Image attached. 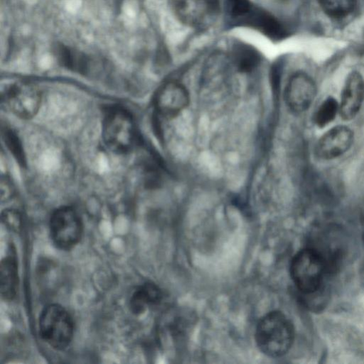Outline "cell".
Returning a JSON list of instances; mask_svg holds the SVG:
<instances>
[{"label":"cell","instance_id":"cell-8","mask_svg":"<svg viewBox=\"0 0 364 364\" xmlns=\"http://www.w3.org/2000/svg\"><path fill=\"white\" fill-rule=\"evenodd\" d=\"M316 93V87L311 77L304 73H297L289 79L284 92L288 107L294 112L300 113L311 105Z\"/></svg>","mask_w":364,"mask_h":364},{"label":"cell","instance_id":"cell-11","mask_svg":"<svg viewBox=\"0 0 364 364\" xmlns=\"http://www.w3.org/2000/svg\"><path fill=\"white\" fill-rule=\"evenodd\" d=\"M237 26L254 28L272 40H281L287 33L283 24L271 13L253 6Z\"/></svg>","mask_w":364,"mask_h":364},{"label":"cell","instance_id":"cell-16","mask_svg":"<svg viewBox=\"0 0 364 364\" xmlns=\"http://www.w3.org/2000/svg\"><path fill=\"white\" fill-rule=\"evenodd\" d=\"M55 53L63 66L80 73L87 72L89 60L84 54L63 45L57 46Z\"/></svg>","mask_w":364,"mask_h":364},{"label":"cell","instance_id":"cell-20","mask_svg":"<svg viewBox=\"0 0 364 364\" xmlns=\"http://www.w3.org/2000/svg\"><path fill=\"white\" fill-rule=\"evenodd\" d=\"M250 0H226V9L229 17L235 25L253 6Z\"/></svg>","mask_w":364,"mask_h":364},{"label":"cell","instance_id":"cell-1","mask_svg":"<svg viewBox=\"0 0 364 364\" xmlns=\"http://www.w3.org/2000/svg\"><path fill=\"white\" fill-rule=\"evenodd\" d=\"M294 337L291 321L278 311L269 312L258 322L255 339L259 350L265 355L277 358L290 349Z\"/></svg>","mask_w":364,"mask_h":364},{"label":"cell","instance_id":"cell-17","mask_svg":"<svg viewBox=\"0 0 364 364\" xmlns=\"http://www.w3.org/2000/svg\"><path fill=\"white\" fill-rule=\"evenodd\" d=\"M318 2L323 12L333 18L348 16L356 5V0H318Z\"/></svg>","mask_w":364,"mask_h":364},{"label":"cell","instance_id":"cell-21","mask_svg":"<svg viewBox=\"0 0 364 364\" xmlns=\"http://www.w3.org/2000/svg\"><path fill=\"white\" fill-rule=\"evenodd\" d=\"M1 220L5 226L12 230H18L21 226V216L14 209L4 210L1 213Z\"/></svg>","mask_w":364,"mask_h":364},{"label":"cell","instance_id":"cell-13","mask_svg":"<svg viewBox=\"0 0 364 364\" xmlns=\"http://www.w3.org/2000/svg\"><path fill=\"white\" fill-rule=\"evenodd\" d=\"M1 295L5 300H12L16 296L18 286V262L14 249L1 262Z\"/></svg>","mask_w":364,"mask_h":364},{"label":"cell","instance_id":"cell-3","mask_svg":"<svg viewBox=\"0 0 364 364\" xmlns=\"http://www.w3.org/2000/svg\"><path fill=\"white\" fill-rule=\"evenodd\" d=\"M328 268L322 255L308 247L298 252L290 264L291 277L304 294H316L321 288Z\"/></svg>","mask_w":364,"mask_h":364},{"label":"cell","instance_id":"cell-5","mask_svg":"<svg viewBox=\"0 0 364 364\" xmlns=\"http://www.w3.org/2000/svg\"><path fill=\"white\" fill-rule=\"evenodd\" d=\"M49 232L53 243L60 250H70L80 240L83 233L82 220L70 206L55 210L49 220Z\"/></svg>","mask_w":364,"mask_h":364},{"label":"cell","instance_id":"cell-18","mask_svg":"<svg viewBox=\"0 0 364 364\" xmlns=\"http://www.w3.org/2000/svg\"><path fill=\"white\" fill-rule=\"evenodd\" d=\"M339 111L338 102L332 97L325 99L316 109L314 116V123L319 127H323L335 118Z\"/></svg>","mask_w":364,"mask_h":364},{"label":"cell","instance_id":"cell-4","mask_svg":"<svg viewBox=\"0 0 364 364\" xmlns=\"http://www.w3.org/2000/svg\"><path fill=\"white\" fill-rule=\"evenodd\" d=\"M39 334L52 348L62 350L71 343L74 322L68 311L60 304L44 307L39 317Z\"/></svg>","mask_w":364,"mask_h":364},{"label":"cell","instance_id":"cell-9","mask_svg":"<svg viewBox=\"0 0 364 364\" xmlns=\"http://www.w3.org/2000/svg\"><path fill=\"white\" fill-rule=\"evenodd\" d=\"M189 103L186 87L176 82H168L161 87L155 95L154 104L158 114L173 117Z\"/></svg>","mask_w":364,"mask_h":364},{"label":"cell","instance_id":"cell-10","mask_svg":"<svg viewBox=\"0 0 364 364\" xmlns=\"http://www.w3.org/2000/svg\"><path fill=\"white\" fill-rule=\"evenodd\" d=\"M353 139V132L349 127L336 126L320 138L316 146V155L323 159L338 157L350 149Z\"/></svg>","mask_w":364,"mask_h":364},{"label":"cell","instance_id":"cell-12","mask_svg":"<svg viewBox=\"0 0 364 364\" xmlns=\"http://www.w3.org/2000/svg\"><path fill=\"white\" fill-rule=\"evenodd\" d=\"M364 99V79L358 72L346 77L341 93L339 112L345 120L352 119L359 112Z\"/></svg>","mask_w":364,"mask_h":364},{"label":"cell","instance_id":"cell-19","mask_svg":"<svg viewBox=\"0 0 364 364\" xmlns=\"http://www.w3.org/2000/svg\"><path fill=\"white\" fill-rule=\"evenodd\" d=\"M1 136L6 147L18 164L22 167L26 166V161L23 146L16 132L5 126L1 128Z\"/></svg>","mask_w":364,"mask_h":364},{"label":"cell","instance_id":"cell-15","mask_svg":"<svg viewBox=\"0 0 364 364\" xmlns=\"http://www.w3.org/2000/svg\"><path fill=\"white\" fill-rule=\"evenodd\" d=\"M232 56L235 67L242 73L252 71L260 62L258 51L246 43H239L234 45Z\"/></svg>","mask_w":364,"mask_h":364},{"label":"cell","instance_id":"cell-2","mask_svg":"<svg viewBox=\"0 0 364 364\" xmlns=\"http://www.w3.org/2000/svg\"><path fill=\"white\" fill-rule=\"evenodd\" d=\"M102 128L105 144L116 154L129 152L137 142L134 120L132 114L122 107H113L105 111Z\"/></svg>","mask_w":364,"mask_h":364},{"label":"cell","instance_id":"cell-7","mask_svg":"<svg viewBox=\"0 0 364 364\" xmlns=\"http://www.w3.org/2000/svg\"><path fill=\"white\" fill-rule=\"evenodd\" d=\"M1 104L22 119H30L38 112L41 95L39 90L28 82L9 85L1 94Z\"/></svg>","mask_w":364,"mask_h":364},{"label":"cell","instance_id":"cell-6","mask_svg":"<svg viewBox=\"0 0 364 364\" xmlns=\"http://www.w3.org/2000/svg\"><path fill=\"white\" fill-rule=\"evenodd\" d=\"M171 7L180 22L200 29L210 26L220 9L219 0H171Z\"/></svg>","mask_w":364,"mask_h":364},{"label":"cell","instance_id":"cell-14","mask_svg":"<svg viewBox=\"0 0 364 364\" xmlns=\"http://www.w3.org/2000/svg\"><path fill=\"white\" fill-rule=\"evenodd\" d=\"M163 294L159 287L152 282H145L133 291L129 307L134 315L143 314L149 307L160 304Z\"/></svg>","mask_w":364,"mask_h":364}]
</instances>
